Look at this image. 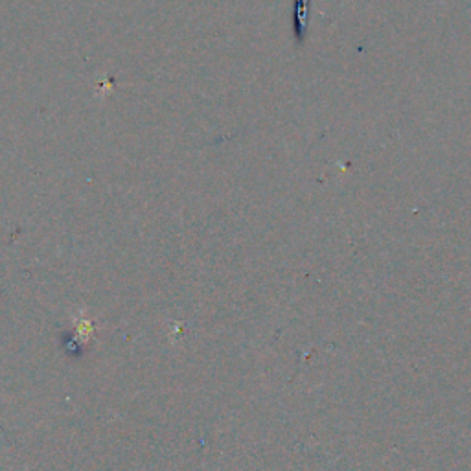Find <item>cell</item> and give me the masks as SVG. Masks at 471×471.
Instances as JSON below:
<instances>
[{
    "label": "cell",
    "instance_id": "cell-1",
    "mask_svg": "<svg viewBox=\"0 0 471 471\" xmlns=\"http://www.w3.org/2000/svg\"><path fill=\"white\" fill-rule=\"evenodd\" d=\"M309 13H311V0H293V34L298 43H302L308 34Z\"/></svg>",
    "mask_w": 471,
    "mask_h": 471
}]
</instances>
